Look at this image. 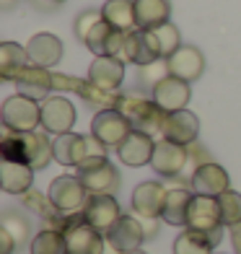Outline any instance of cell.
<instances>
[{"instance_id":"cell-1","label":"cell","mask_w":241,"mask_h":254,"mask_svg":"<svg viewBox=\"0 0 241 254\" xmlns=\"http://www.w3.org/2000/svg\"><path fill=\"white\" fill-rule=\"evenodd\" d=\"M117 109L124 114V120L132 125V130H140V132H148V135H161V130H164L166 112L161 107H156L153 99L127 94V96H120Z\"/></svg>"},{"instance_id":"cell-2","label":"cell","mask_w":241,"mask_h":254,"mask_svg":"<svg viewBox=\"0 0 241 254\" xmlns=\"http://www.w3.org/2000/svg\"><path fill=\"white\" fill-rule=\"evenodd\" d=\"M62 234L67 254H104L107 249V234H101L99 228L91 226L83 218V210L67 215V228Z\"/></svg>"},{"instance_id":"cell-3","label":"cell","mask_w":241,"mask_h":254,"mask_svg":"<svg viewBox=\"0 0 241 254\" xmlns=\"http://www.w3.org/2000/svg\"><path fill=\"white\" fill-rule=\"evenodd\" d=\"M187 228L208 234L213 247L221 244L223 241V215H221V202H218V197L194 194L189 202V213H187Z\"/></svg>"},{"instance_id":"cell-4","label":"cell","mask_w":241,"mask_h":254,"mask_svg":"<svg viewBox=\"0 0 241 254\" xmlns=\"http://www.w3.org/2000/svg\"><path fill=\"white\" fill-rule=\"evenodd\" d=\"M0 117H3L5 130H10V132H34L42 125V104L24 94L8 96L3 101Z\"/></svg>"},{"instance_id":"cell-5","label":"cell","mask_w":241,"mask_h":254,"mask_svg":"<svg viewBox=\"0 0 241 254\" xmlns=\"http://www.w3.org/2000/svg\"><path fill=\"white\" fill-rule=\"evenodd\" d=\"M75 169H78L75 177L83 182V187L91 194H114V190L120 187V174L109 164L107 156H88Z\"/></svg>"},{"instance_id":"cell-6","label":"cell","mask_w":241,"mask_h":254,"mask_svg":"<svg viewBox=\"0 0 241 254\" xmlns=\"http://www.w3.org/2000/svg\"><path fill=\"white\" fill-rule=\"evenodd\" d=\"M91 197V192L83 187V182L78 177H57L50 184L47 200L52 207H57L60 213H80L86 207Z\"/></svg>"},{"instance_id":"cell-7","label":"cell","mask_w":241,"mask_h":254,"mask_svg":"<svg viewBox=\"0 0 241 254\" xmlns=\"http://www.w3.org/2000/svg\"><path fill=\"white\" fill-rule=\"evenodd\" d=\"M120 60L135 63L137 67L151 65V63L161 60V47H158L156 34H153L151 29H132V31H127Z\"/></svg>"},{"instance_id":"cell-8","label":"cell","mask_w":241,"mask_h":254,"mask_svg":"<svg viewBox=\"0 0 241 254\" xmlns=\"http://www.w3.org/2000/svg\"><path fill=\"white\" fill-rule=\"evenodd\" d=\"M130 132H132V125L124 120L120 109H101L91 122V135H96L107 148H120Z\"/></svg>"},{"instance_id":"cell-9","label":"cell","mask_w":241,"mask_h":254,"mask_svg":"<svg viewBox=\"0 0 241 254\" xmlns=\"http://www.w3.org/2000/svg\"><path fill=\"white\" fill-rule=\"evenodd\" d=\"M75 125V107L65 96H47L42 101V127L47 132L65 135Z\"/></svg>"},{"instance_id":"cell-10","label":"cell","mask_w":241,"mask_h":254,"mask_svg":"<svg viewBox=\"0 0 241 254\" xmlns=\"http://www.w3.org/2000/svg\"><path fill=\"white\" fill-rule=\"evenodd\" d=\"M192 192L194 194H205V197H221L226 190H231V182H228V174L221 164L215 161H208L192 171L189 177Z\"/></svg>"},{"instance_id":"cell-11","label":"cell","mask_w":241,"mask_h":254,"mask_svg":"<svg viewBox=\"0 0 241 254\" xmlns=\"http://www.w3.org/2000/svg\"><path fill=\"white\" fill-rule=\"evenodd\" d=\"M189 161V151L179 143H171V140H156V151H153V158H151V166L156 174L161 177H179L184 171Z\"/></svg>"},{"instance_id":"cell-12","label":"cell","mask_w":241,"mask_h":254,"mask_svg":"<svg viewBox=\"0 0 241 254\" xmlns=\"http://www.w3.org/2000/svg\"><path fill=\"white\" fill-rule=\"evenodd\" d=\"M189 99H192L189 83H187V80H181V78H177V75L164 78V80H161V83L153 88V101H156V107H161L166 114L187 109Z\"/></svg>"},{"instance_id":"cell-13","label":"cell","mask_w":241,"mask_h":254,"mask_svg":"<svg viewBox=\"0 0 241 254\" xmlns=\"http://www.w3.org/2000/svg\"><path fill=\"white\" fill-rule=\"evenodd\" d=\"M197 132H200V120L194 117L192 112L181 109V112L166 114L161 137H164V140H171V143H179V145L189 148V145H194V140H197Z\"/></svg>"},{"instance_id":"cell-14","label":"cell","mask_w":241,"mask_h":254,"mask_svg":"<svg viewBox=\"0 0 241 254\" xmlns=\"http://www.w3.org/2000/svg\"><path fill=\"white\" fill-rule=\"evenodd\" d=\"M83 218L94 228H99L101 234H107L122 218V210H120V202L114 200V194H91L83 207Z\"/></svg>"},{"instance_id":"cell-15","label":"cell","mask_w":241,"mask_h":254,"mask_svg":"<svg viewBox=\"0 0 241 254\" xmlns=\"http://www.w3.org/2000/svg\"><path fill=\"white\" fill-rule=\"evenodd\" d=\"M124 37H127L124 31L109 26L107 21H101V24H96L91 29V34L83 39V44L96 57H120L122 47H124Z\"/></svg>"},{"instance_id":"cell-16","label":"cell","mask_w":241,"mask_h":254,"mask_svg":"<svg viewBox=\"0 0 241 254\" xmlns=\"http://www.w3.org/2000/svg\"><path fill=\"white\" fill-rule=\"evenodd\" d=\"M153 151H156L153 135L140 132V130H132L122 140V145L117 148V156H120V161H122L124 166H145V164H151Z\"/></svg>"},{"instance_id":"cell-17","label":"cell","mask_w":241,"mask_h":254,"mask_svg":"<svg viewBox=\"0 0 241 254\" xmlns=\"http://www.w3.org/2000/svg\"><path fill=\"white\" fill-rule=\"evenodd\" d=\"M143 239H145L143 223L137 221V218H132V215H122L120 221L107 231V241L114 249H120L122 254H130L135 249H140Z\"/></svg>"},{"instance_id":"cell-18","label":"cell","mask_w":241,"mask_h":254,"mask_svg":"<svg viewBox=\"0 0 241 254\" xmlns=\"http://www.w3.org/2000/svg\"><path fill=\"white\" fill-rule=\"evenodd\" d=\"M16 88H18V94H24L29 99L44 101V99L50 96V91L55 88V75L47 70V67H39V65H31L29 63L24 70L18 73Z\"/></svg>"},{"instance_id":"cell-19","label":"cell","mask_w":241,"mask_h":254,"mask_svg":"<svg viewBox=\"0 0 241 254\" xmlns=\"http://www.w3.org/2000/svg\"><path fill=\"white\" fill-rule=\"evenodd\" d=\"M166 187L158 182H143L132 192V210L140 218H161L166 202Z\"/></svg>"},{"instance_id":"cell-20","label":"cell","mask_w":241,"mask_h":254,"mask_svg":"<svg viewBox=\"0 0 241 254\" xmlns=\"http://www.w3.org/2000/svg\"><path fill=\"white\" fill-rule=\"evenodd\" d=\"M26 52H29V60L31 65H39V67H55L57 63L62 60V42L55 37L50 31H42V34H34L26 44Z\"/></svg>"},{"instance_id":"cell-21","label":"cell","mask_w":241,"mask_h":254,"mask_svg":"<svg viewBox=\"0 0 241 254\" xmlns=\"http://www.w3.org/2000/svg\"><path fill=\"white\" fill-rule=\"evenodd\" d=\"M88 80L101 91H120L124 80V60H120V57H96L88 67Z\"/></svg>"},{"instance_id":"cell-22","label":"cell","mask_w":241,"mask_h":254,"mask_svg":"<svg viewBox=\"0 0 241 254\" xmlns=\"http://www.w3.org/2000/svg\"><path fill=\"white\" fill-rule=\"evenodd\" d=\"M169 70L171 75H177L181 80H187V83H192V80H197L205 70V57L197 47H192V44H181V47L169 57Z\"/></svg>"},{"instance_id":"cell-23","label":"cell","mask_w":241,"mask_h":254,"mask_svg":"<svg viewBox=\"0 0 241 254\" xmlns=\"http://www.w3.org/2000/svg\"><path fill=\"white\" fill-rule=\"evenodd\" d=\"M88 158V135L65 132L55 137V161L62 166H80Z\"/></svg>"},{"instance_id":"cell-24","label":"cell","mask_w":241,"mask_h":254,"mask_svg":"<svg viewBox=\"0 0 241 254\" xmlns=\"http://www.w3.org/2000/svg\"><path fill=\"white\" fill-rule=\"evenodd\" d=\"M34 184V169L29 164L3 161L0 164V187L10 194H26Z\"/></svg>"},{"instance_id":"cell-25","label":"cell","mask_w":241,"mask_h":254,"mask_svg":"<svg viewBox=\"0 0 241 254\" xmlns=\"http://www.w3.org/2000/svg\"><path fill=\"white\" fill-rule=\"evenodd\" d=\"M24 143H26V164L39 171L47 169V164L55 158V140H50L47 132H24Z\"/></svg>"},{"instance_id":"cell-26","label":"cell","mask_w":241,"mask_h":254,"mask_svg":"<svg viewBox=\"0 0 241 254\" xmlns=\"http://www.w3.org/2000/svg\"><path fill=\"white\" fill-rule=\"evenodd\" d=\"M171 16V3L169 0H135V18L137 29H158L166 24Z\"/></svg>"},{"instance_id":"cell-27","label":"cell","mask_w":241,"mask_h":254,"mask_svg":"<svg viewBox=\"0 0 241 254\" xmlns=\"http://www.w3.org/2000/svg\"><path fill=\"white\" fill-rule=\"evenodd\" d=\"M101 16L109 26L120 29V31H132L137 29V18H135V0H107L101 8Z\"/></svg>"},{"instance_id":"cell-28","label":"cell","mask_w":241,"mask_h":254,"mask_svg":"<svg viewBox=\"0 0 241 254\" xmlns=\"http://www.w3.org/2000/svg\"><path fill=\"white\" fill-rule=\"evenodd\" d=\"M194 194L187 190H169L166 192V202H164V213H161V221L169 226H187V213H189V202Z\"/></svg>"},{"instance_id":"cell-29","label":"cell","mask_w":241,"mask_h":254,"mask_svg":"<svg viewBox=\"0 0 241 254\" xmlns=\"http://www.w3.org/2000/svg\"><path fill=\"white\" fill-rule=\"evenodd\" d=\"M29 52L16 42H3L0 44V78L3 80H16L18 73L29 65Z\"/></svg>"},{"instance_id":"cell-30","label":"cell","mask_w":241,"mask_h":254,"mask_svg":"<svg viewBox=\"0 0 241 254\" xmlns=\"http://www.w3.org/2000/svg\"><path fill=\"white\" fill-rule=\"evenodd\" d=\"M213 249L210 236L194 228H184L174 241V254H213Z\"/></svg>"},{"instance_id":"cell-31","label":"cell","mask_w":241,"mask_h":254,"mask_svg":"<svg viewBox=\"0 0 241 254\" xmlns=\"http://www.w3.org/2000/svg\"><path fill=\"white\" fill-rule=\"evenodd\" d=\"M31 254H67L65 234L55 228H44L31 239Z\"/></svg>"},{"instance_id":"cell-32","label":"cell","mask_w":241,"mask_h":254,"mask_svg":"<svg viewBox=\"0 0 241 254\" xmlns=\"http://www.w3.org/2000/svg\"><path fill=\"white\" fill-rule=\"evenodd\" d=\"M218 202H221L223 226H228V228L241 226V194L236 190H226L221 197H218Z\"/></svg>"},{"instance_id":"cell-33","label":"cell","mask_w":241,"mask_h":254,"mask_svg":"<svg viewBox=\"0 0 241 254\" xmlns=\"http://www.w3.org/2000/svg\"><path fill=\"white\" fill-rule=\"evenodd\" d=\"M156 39H158V47H161V57H169L174 55L179 47H181V37H179V29L171 24V21H166V24H161L158 29H153Z\"/></svg>"},{"instance_id":"cell-34","label":"cell","mask_w":241,"mask_h":254,"mask_svg":"<svg viewBox=\"0 0 241 254\" xmlns=\"http://www.w3.org/2000/svg\"><path fill=\"white\" fill-rule=\"evenodd\" d=\"M0 228H5L10 236L16 239V244H24L26 241V236H29V221L21 213H16V210H5L3 213V218H0Z\"/></svg>"},{"instance_id":"cell-35","label":"cell","mask_w":241,"mask_h":254,"mask_svg":"<svg viewBox=\"0 0 241 254\" xmlns=\"http://www.w3.org/2000/svg\"><path fill=\"white\" fill-rule=\"evenodd\" d=\"M171 75V70H169V60L166 57H161V60H156V63H151V65H143L140 67V73H137V78H140V83L145 86V88H156L164 78H169Z\"/></svg>"},{"instance_id":"cell-36","label":"cell","mask_w":241,"mask_h":254,"mask_svg":"<svg viewBox=\"0 0 241 254\" xmlns=\"http://www.w3.org/2000/svg\"><path fill=\"white\" fill-rule=\"evenodd\" d=\"M101 21H104L101 10H83V13L78 16V21H75V37L83 42L91 34V29H94L96 24H101Z\"/></svg>"},{"instance_id":"cell-37","label":"cell","mask_w":241,"mask_h":254,"mask_svg":"<svg viewBox=\"0 0 241 254\" xmlns=\"http://www.w3.org/2000/svg\"><path fill=\"white\" fill-rule=\"evenodd\" d=\"M13 249H16V239L5 228H0V254H13Z\"/></svg>"},{"instance_id":"cell-38","label":"cell","mask_w":241,"mask_h":254,"mask_svg":"<svg viewBox=\"0 0 241 254\" xmlns=\"http://www.w3.org/2000/svg\"><path fill=\"white\" fill-rule=\"evenodd\" d=\"M143 231H145V239H153L158 234V218H140Z\"/></svg>"},{"instance_id":"cell-39","label":"cell","mask_w":241,"mask_h":254,"mask_svg":"<svg viewBox=\"0 0 241 254\" xmlns=\"http://www.w3.org/2000/svg\"><path fill=\"white\" fill-rule=\"evenodd\" d=\"M104 254H122L120 249H114L112 244H109V241H107V249H104Z\"/></svg>"},{"instance_id":"cell-40","label":"cell","mask_w":241,"mask_h":254,"mask_svg":"<svg viewBox=\"0 0 241 254\" xmlns=\"http://www.w3.org/2000/svg\"><path fill=\"white\" fill-rule=\"evenodd\" d=\"M47 3H55L57 5V3H65V0H47Z\"/></svg>"},{"instance_id":"cell-41","label":"cell","mask_w":241,"mask_h":254,"mask_svg":"<svg viewBox=\"0 0 241 254\" xmlns=\"http://www.w3.org/2000/svg\"><path fill=\"white\" fill-rule=\"evenodd\" d=\"M130 254H145V252H140V249H135V252H130Z\"/></svg>"}]
</instances>
